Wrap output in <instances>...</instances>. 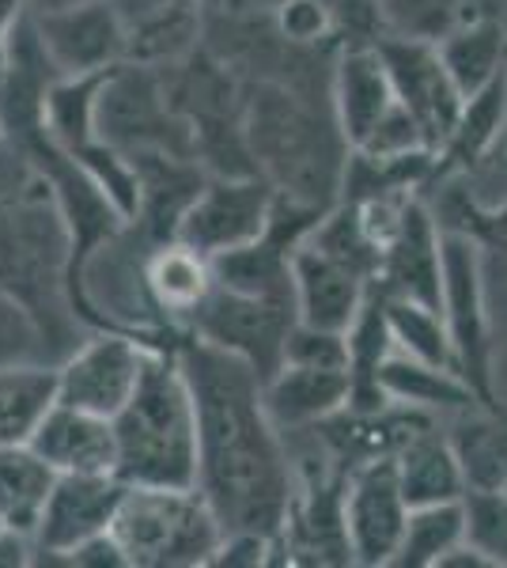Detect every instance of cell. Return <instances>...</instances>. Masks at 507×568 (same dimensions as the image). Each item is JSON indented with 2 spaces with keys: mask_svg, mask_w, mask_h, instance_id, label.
Masks as SVG:
<instances>
[{
  "mask_svg": "<svg viewBox=\"0 0 507 568\" xmlns=\"http://www.w3.org/2000/svg\"><path fill=\"white\" fill-rule=\"evenodd\" d=\"M182 368L197 402V489L227 530L281 538L296 463L265 406V379L239 356L186 334Z\"/></svg>",
  "mask_w": 507,
  "mask_h": 568,
  "instance_id": "1",
  "label": "cell"
},
{
  "mask_svg": "<svg viewBox=\"0 0 507 568\" xmlns=\"http://www.w3.org/2000/svg\"><path fill=\"white\" fill-rule=\"evenodd\" d=\"M77 232L50 171L34 152L0 149V292L31 315L50 361L80 342L77 296Z\"/></svg>",
  "mask_w": 507,
  "mask_h": 568,
  "instance_id": "2",
  "label": "cell"
},
{
  "mask_svg": "<svg viewBox=\"0 0 507 568\" xmlns=\"http://www.w3.org/2000/svg\"><path fill=\"white\" fill-rule=\"evenodd\" d=\"M243 136L257 175L281 197L307 209H334L345 186L353 149L334 106L318 110L315 95L284 77H254L243 88Z\"/></svg>",
  "mask_w": 507,
  "mask_h": 568,
  "instance_id": "3",
  "label": "cell"
},
{
  "mask_svg": "<svg viewBox=\"0 0 507 568\" xmlns=\"http://www.w3.org/2000/svg\"><path fill=\"white\" fill-rule=\"evenodd\" d=\"M118 478L125 485H197V402L182 368L179 342L160 345L141 387L114 417Z\"/></svg>",
  "mask_w": 507,
  "mask_h": 568,
  "instance_id": "4",
  "label": "cell"
},
{
  "mask_svg": "<svg viewBox=\"0 0 507 568\" xmlns=\"http://www.w3.org/2000/svg\"><path fill=\"white\" fill-rule=\"evenodd\" d=\"M110 535L122 546L129 568H205L216 565L227 527L197 485H125Z\"/></svg>",
  "mask_w": 507,
  "mask_h": 568,
  "instance_id": "5",
  "label": "cell"
},
{
  "mask_svg": "<svg viewBox=\"0 0 507 568\" xmlns=\"http://www.w3.org/2000/svg\"><path fill=\"white\" fill-rule=\"evenodd\" d=\"M160 342L133 329L95 326L58 361V394L64 406L114 420L149 372Z\"/></svg>",
  "mask_w": 507,
  "mask_h": 568,
  "instance_id": "6",
  "label": "cell"
},
{
  "mask_svg": "<svg viewBox=\"0 0 507 568\" xmlns=\"http://www.w3.org/2000/svg\"><path fill=\"white\" fill-rule=\"evenodd\" d=\"M296 323H300V311L292 304L246 296V292L212 284L205 304L193 311L186 334L239 356L262 379H270V375L284 368V349H288V334Z\"/></svg>",
  "mask_w": 507,
  "mask_h": 568,
  "instance_id": "7",
  "label": "cell"
},
{
  "mask_svg": "<svg viewBox=\"0 0 507 568\" xmlns=\"http://www.w3.org/2000/svg\"><path fill=\"white\" fill-rule=\"evenodd\" d=\"M444 318L455 342L458 375L485 406H496L493 334L485 311V251L466 232L444 227Z\"/></svg>",
  "mask_w": 507,
  "mask_h": 568,
  "instance_id": "8",
  "label": "cell"
},
{
  "mask_svg": "<svg viewBox=\"0 0 507 568\" xmlns=\"http://www.w3.org/2000/svg\"><path fill=\"white\" fill-rule=\"evenodd\" d=\"M276 190L262 175H209L182 209L174 240L220 258L265 240L273 227Z\"/></svg>",
  "mask_w": 507,
  "mask_h": 568,
  "instance_id": "9",
  "label": "cell"
},
{
  "mask_svg": "<svg viewBox=\"0 0 507 568\" xmlns=\"http://www.w3.org/2000/svg\"><path fill=\"white\" fill-rule=\"evenodd\" d=\"M31 34L53 80L107 77L125 61V39L114 0L31 12Z\"/></svg>",
  "mask_w": 507,
  "mask_h": 568,
  "instance_id": "10",
  "label": "cell"
},
{
  "mask_svg": "<svg viewBox=\"0 0 507 568\" xmlns=\"http://www.w3.org/2000/svg\"><path fill=\"white\" fill-rule=\"evenodd\" d=\"M409 500L402 493L394 455L356 463L345 481V535L353 565H394L409 524Z\"/></svg>",
  "mask_w": 507,
  "mask_h": 568,
  "instance_id": "11",
  "label": "cell"
},
{
  "mask_svg": "<svg viewBox=\"0 0 507 568\" xmlns=\"http://www.w3.org/2000/svg\"><path fill=\"white\" fill-rule=\"evenodd\" d=\"M391 69L394 91H398L402 106L413 114V122L420 125L424 141L432 152H444L450 133H455L458 118H463L466 95L450 77L444 53L436 42L420 39H379L375 42Z\"/></svg>",
  "mask_w": 507,
  "mask_h": 568,
  "instance_id": "12",
  "label": "cell"
},
{
  "mask_svg": "<svg viewBox=\"0 0 507 568\" xmlns=\"http://www.w3.org/2000/svg\"><path fill=\"white\" fill-rule=\"evenodd\" d=\"M122 497L125 481L118 474H58L34 527V561L69 565L80 546L114 527Z\"/></svg>",
  "mask_w": 507,
  "mask_h": 568,
  "instance_id": "13",
  "label": "cell"
},
{
  "mask_svg": "<svg viewBox=\"0 0 507 568\" xmlns=\"http://www.w3.org/2000/svg\"><path fill=\"white\" fill-rule=\"evenodd\" d=\"M375 288L383 296L444 307V220L424 205L420 194L409 197L398 235L386 243Z\"/></svg>",
  "mask_w": 507,
  "mask_h": 568,
  "instance_id": "14",
  "label": "cell"
},
{
  "mask_svg": "<svg viewBox=\"0 0 507 568\" xmlns=\"http://www.w3.org/2000/svg\"><path fill=\"white\" fill-rule=\"evenodd\" d=\"M292 281H296L300 323L345 329V334L356 326L375 292L372 273L307 240L292 246Z\"/></svg>",
  "mask_w": 507,
  "mask_h": 568,
  "instance_id": "15",
  "label": "cell"
},
{
  "mask_svg": "<svg viewBox=\"0 0 507 568\" xmlns=\"http://www.w3.org/2000/svg\"><path fill=\"white\" fill-rule=\"evenodd\" d=\"M114 12L133 65H186L205 34V0H114Z\"/></svg>",
  "mask_w": 507,
  "mask_h": 568,
  "instance_id": "16",
  "label": "cell"
},
{
  "mask_svg": "<svg viewBox=\"0 0 507 568\" xmlns=\"http://www.w3.org/2000/svg\"><path fill=\"white\" fill-rule=\"evenodd\" d=\"M329 99H334V114L341 133H345V144L356 152L402 106L379 45L359 42L337 53L334 72H329Z\"/></svg>",
  "mask_w": 507,
  "mask_h": 568,
  "instance_id": "17",
  "label": "cell"
},
{
  "mask_svg": "<svg viewBox=\"0 0 507 568\" xmlns=\"http://www.w3.org/2000/svg\"><path fill=\"white\" fill-rule=\"evenodd\" d=\"M265 406L284 436L311 433L353 406V372L284 364L265 379Z\"/></svg>",
  "mask_w": 507,
  "mask_h": 568,
  "instance_id": "18",
  "label": "cell"
},
{
  "mask_svg": "<svg viewBox=\"0 0 507 568\" xmlns=\"http://www.w3.org/2000/svg\"><path fill=\"white\" fill-rule=\"evenodd\" d=\"M31 447L58 474H118L114 420L64 406V402L50 409Z\"/></svg>",
  "mask_w": 507,
  "mask_h": 568,
  "instance_id": "19",
  "label": "cell"
},
{
  "mask_svg": "<svg viewBox=\"0 0 507 568\" xmlns=\"http://www.w3.org/2000/svg\"><path fill=\"white\" fill-rule=\"evenodd\" d=\"M144 284H149L152 304L168 318V326H190L193 311L205 304L216 284L212 258L197 246L182 240H155L144 258Z\"/></svg>",
  "mask_w": 507,
  "mask_h": 568,
  "instance_id": "20",
  "label": "cell"
},
{
  "mask_svg": "<svg viewBox=\"0 0 507 568\" xmlns=\"http://www.w3.org/2000/svg\"><path fill=\"white\" fill-rule=\"evenodd\" d=\"M58 402V361L20 356L0 364V447L31 444Z\"/></svg>",
  "mask_w": 507,
  "mask_h": 568,
  "instance_id": "21",
  "label": "cell"
},
{
  "mask_svg": "<svg viewBox=\"0 0 507 568\" xmlns=\"http://www.w3.org/2000/svg\"><path fill=\"white\" fill-rule=\"evenodd\" d=\"M394 463H398L402 493H405V500H409V508L466 500L469 481H466L463 459H458L447 428H439V425L424 428L420 436H413L409 444L394 455Z\"/></svg>",
  "mask_w": 507,
  "mask_h": 568,
  "instance_id": "22",
  "label": "cell"
},
{
  "mask_svg": "<svg viewBox=\"0 0 507 568\" xmlns=\"http://www.w3.org/2000/svg\"><path fill=\"white\" fill-rule=\"evenodd\" d=\"M379 387L391 402L402 406H417L428 414H466V409L485 406L477 390L444 364H428L417 356H405L394 349L379 368Z\"/></svg>",
  "mask_w": 507,
  "mask_h": 568,
  "instance_id": "23",
  "label": "cell"
},
{
  "mask_svg": "<svg viewBox=\"0 0 507 568\" xmlns=\"http://www.w3.org/2000/svg\"><path fill=\"white\" fill-rule=\"evenodd\" d=\"M463 95H477L507 72V27L488 12L469 16L436 42Z\"/></svg>",
  "mask_w": 507,
  "mask_h": 568,
  "instance_id": "24",
  "label": "cell"
},
{
  "mask_svg": "<svg viewBox=\"0 0 507 568\" xmlns=\"http://www.w3.org/2000/svg\"><path fill=\"white\" fill-rule=\"evenodd\" d=\"M216 284L246 296L281 300V304L296 307V281H292V246L276 235H265L251 246H239L220 258H212Z\"/></svg>",
  "mask_w": 507,
  "mask_h": 568,
  "instance_id": "25",
  "label": "cell"
},
{
  "mask_svg": "<svg viewBox=\"0 0 507 568\" xmlns=\"http://www.w3.org/2000/svg\"><path fill=\"white\" fill-rule=\"evenodd\" d=\"M504 125H507V72L500 80H493L485 91L466 99L463 118H458L447 149L436 160V179L463 175V171L477 168L500 144Z\"/></svg>",
  "mask_w": 507,
  "mask_h": 568,
  "instance_id": "26",
  "label": "cell"
},
{
  "mask_svg": "<svg viewBox=\"0 0 507 568\" xmlns=\"http://www.w3.org/2000/svg\"><path fill=\"white\" fill-rule=\"evenodd\" d=\"M53 485L58 470L31 444L0 447V524L34 538Z\"/></svg>",
  "mask_w": 507,
  "mask_h": 568,
  "instance_id": "27",
  "label": "cell"
},
{
  "mask_svg": "<svg viewBox=\"0 0 507 568\" xmlns=\"http://www.w3.org/2000/svg\"><path fill=\"white\" fill-rule=\"evenodd\" d=\"M450 444L463 459L469 489L507 485V417L496 406H477L455 417Z\"/></svg>",
  "mask_w": 507,
  "mask_h": 568,
  "instance_id": "28",
  "label": "cell"
},
{
  "mask_svg": "<svg viewBox=\"0 0 507 568\" xmlns=\"http://www.w3.org/2000/svg\"><path fill=\"white\" fill-rule=\"evenodd\" d=\"M469 535L466 500H444V504H420L409 511L405 524L402 549L394 557V568H439V561L455 546H463Z\"/></svg>",
  "mask_w": 507,
  "mask_h": 568,
  "instance_id": "29",
  "label": "cell"
},
{
  "mask_svg": "<svg viewBox=\"0 0 507 568\" xmlns=\"http://www.w3.org/2000/svg\"><path fill=\"white\" fill-rule=\"evenodd\" d=\"M383 311H386V323H391L394 349L405 353V356H417V361L444 364V368L458 372L455 342H450L444 307H428V304H417V300L383 296Z\"/></svg>",
  "mask_w": 507,
  "mask_h": 568,
  "instance_id": "30",
  "label": "cell"
},
{
  "mask_svg": "<svg viewBox=\"0 0 507 568\" xmlns=\"http://www.w3.org/2000/svg\"><path fill=\"white\" fill-rule=\"evenodd\" d=\"M372 16L383 39L439 42L477 12L469 8V0H372Z\"/></svg>",
  "mask_w": 507,
  "mask_h": 568,
  "instance_id": "31",
  "label": "cell"
},
{
  "mask_svg": "<svg viewBox=\"0 0 507 568\" xmlns=\"http://www.w3.org/2000/svg\"><path fill=\"white\" fill-rule=\"evenodd\" d=\"M436 216L444 220V227H455V232H466L469 240H477L481 251H496L507 258V201H500V205H481V201H474L469 194L450 190Z\"/></svg>",
  "mask_w": 507,
  "mask_h": 568,
  "instance_id": "32",
  "label": "cell"
},
{
  "mask_svg": "<svg viewBox=\"0 0 507 568\" xmlns=\"http://www.w3.org/2000/svg\"><path fill=\"white\" fill-rule=\"evenodd\" d=\"M284 364H307V368H341L353 372V342L345 329H326L296 323L288 334V349H284Z\"/></svg>",
  "mask_w": 507,
  "mask_h": 568,
  "instance_id": "33",
  "label": "cell"
},
{
  "mask_svg": "<svg viewBox=\"0 0 507 568\" xmlns=\"http://www.w3.org/2000/svg\"><path fill=\"white\" fill-rule=\"evenodd\" d=\"M469 542L485 549L496 568L507 565V489H469L466 493Z\"/></svg>",
  "mask_w": 507,
  "mask_h": 568,
  "instance_id": "34",
  "label": "cell"
},
{
  "mask_svg": "<svg viewBox=\"0 0 507 568\" xmlns=\"http://www.w3.org/2000/svg\"><path fill=\"white\" fill-rule=\"evenodd\" d=\"M20 356H45V342L39 334V326L31 323L23 307H16L12 300L0 292V364L4 361H20Z\"/></svg>",
  "mask_w": 507,
  "mask_h": 568,
  "instance_id": "35",
  "label": "cell"
},
{
  "mask_svg": "<svg viewBox=\"0 0 507 568\" xmlns=\"http://www.w3.org/2000/svg\"><path fill=\"white\" fill-rule=\"evenodd\" d=\"M27 20H31V0H0V84L12 72Z\"/></svg>",
  "mask_w": 507,
  "mask_h": 568,
  "instance_id": "36",
  "label": "cell"
},
{
  "mask_svg": "<svg viewBox=\"0 0 507 568\" xmlns=\"http://www.w3.org/2000/svg\"><path fill=\"white\" fill-rule=\"evenodd\" d=\"M34 565V538L23 530H0V568H27Z\"/></svg>",
  "mask_w": 507,
  "mask_h": 568,
  "instance_id": "37",
  "label": "cell"
},
{
  "mask_svg": "<svg viewBox=\"0 0 507 568\" xmlns=\"http://www.w3.org/2000/svg\"><path fill=\"white\" fill-rule=\"evenodd\" d=\"M72 4H91V0H31V12H53V8H72Z\"/></svg>",
  "mask_w": 507,
  "mask_h": 568,
  "instance_id": "38",
  "label": "cell"
},
{
  "mask_svg": "<svg viewBox=\"0 0 507 568\" xmlns=\"http://www.w3.org/2000/svg\"><path fill=\"white\" fill-rule=\"evenodd\" d=\"M8 144V122H4V106H0V149Z\"/></svg>",
  "mask_w": 507,
  "mask_h": 568,
  "instance_id": "39",
  "label": "cell"
},
{
  "mask_svg": "<svg viewBox=\"0 0 507 568\" xmlns=\"http://www.w3.org/2000/svg\"><path fill=\"white\" fill-rule=\"evenodd\" d=\"M504 489H507V485H504Z\"/></svg>",
  "mask_w": 507,
  "mask_h": 568,
  "instance_id": "40",
  "label": "cell"
}]
</instances>
